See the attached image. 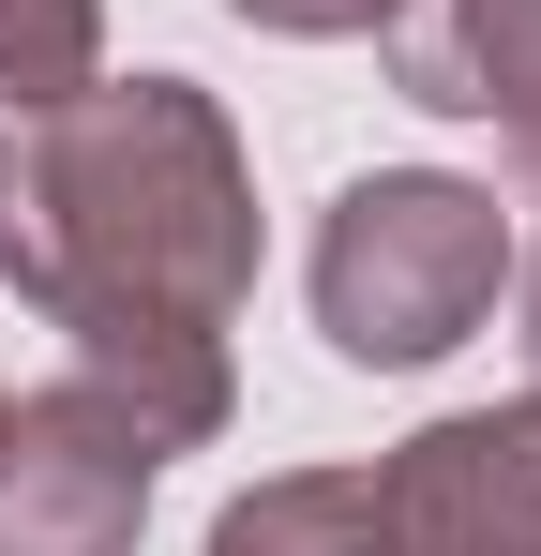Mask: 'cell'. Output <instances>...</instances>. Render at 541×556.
Instances as JSON below:
<instances>
[{
  "mask_svg": "<svg viewBox=\"0 0 541 556\" xmlns=\"http://www.w3.org/2000/svg\"><path fill=\"white\" fill-rule=\"evenodd\" d=\"M0 286L46 301L76 376H105L166 452L226 437V316L256 301V166L226 105L196 76H90L0 121Z\"/></svg>",
  "mask_w": 541,
  "mask_h": 556,
  "instance_id": "cell-1",
  "label": "cell"
},
{
  "mask_svg": "<svg viewBox=\"0 0 541 556\" xmlns=\"http://www.w3.org/2000/svg\"><path fill=\"white\" fill-rule=\"evenodd\" d=\"M512 286V211L451 166H376L316 211V331L361 376H422L451 362Z\"/></svg>",
  "mask_w": 541,
  "mask_h": 556,
  "instance_id": "cell-2",
  "label": "cell"
},
{
  "mask_svg": "<svg viewBox=\"0 0 541 556\" xmlns=\"http://www.w3.org/2000/svg\"><path fill=\"white\" fill-rule=\"evenodd\" d=\"M151 481H166V437L105 376L0 391V556H136Z\"/></svg>",
  "mask_w": 541,
  "mask_h": 556,
  "instance_id": "cell-3",
  "label": "cell"
},
{
  "mask_svg": "<svg viewBox=\"0 0 541 556\" xmlns=\"http://www.w3.org/2000/svg\"><path fill=\"white\" fill-rule=\"evenodd\" d=\"M406 556H541V391L512 406H451L376 466Z\"/></svg>",
  "mask_w": 541,
  "mask_h": 556,
  "instance_id": "cell-4",
  "label": "cell"
},
{
  "mask_svg": "<svg viewBox=\"0 0 541 556\" xmlns=\"http://www.w3.org/2000/svg\"><path fill=\"white\" fill-rule=\"evenodd\" d=\"M391 76L437 121H496L541 181V0H406L391 15Z\"/></svg>",
  "mask_w": 541,
  "mask_h": 556,
  "instance_id": "cell-5",
  "label": "cell"
},
{
  "mask_svg": "<svg viewBox=\"0 0 541 556\" xmlns=\"http://www.w3.org/2000/svg\"><path fill=\"white\" fill-rule=\"evenodd\" d=\"M211 556H406V527H391L376 466H286L211 511Z\"/></svg>",
  "mask_w": 541,
  "mask_h": 556,
  "instance_id": "cell-6",
  "label": "cell"
},
{
  "mask_svg": "<svg viewBox=\"0 0 541 556\" xmlns=\"http://www.w3.org/2000/svg\"><path fill=\"white\" fill-rule=\"evenodd\" d=\"M105 76V0H0V121Z\"/></svg>",
  "mask_w": 541,
  "mask_h": 556,
  "instance_id": "cell-7",
  "label": "cell"
},
{
  "mask_svg": "<svg viewBox=\"0 0 541 556\" xmlns=\"http://www.w3.org/2000/svg\"><path fill=\"white\" fill-rule=\"evenodd\" d=\"M226 15H256V30H286V46H347V30H391L406 0H226Z\"/></svg>",
  "mask_w": 541,
  "mask_h": 556,
  "instance_id": "cell-8",
  "label": "cell"
},
{
  "mask_svg": "<svg viewBox=\"0 0 541 556\" xmlns=\"http://www.w3.org/2000/svg\"><path fill=\"white\" fill-rule=\"evenodd\" d=\"M527 362H541V256H527Z\"/></svg>",
  "mask_w": 541,
  "mask_h": 556,
  "instance_id": "cell-9",
  "label": "cell"
}]
</instances>
